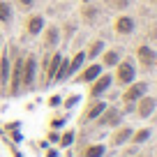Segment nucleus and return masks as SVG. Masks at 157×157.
Returning <instances> with one entry per match:
<instances>
[{
    "label": "nucleus",
    "mask_w": 157,
    "mask_h": 157,
    "mask_svg": "<svg viewBox=\"0 0 157 157\" xmlns=\"http://www.w3.org/2000/svg\"><path fill=\"white\" fill-rule=\"evenodd\" d=\"M0 46H2V33H0Z\"/></svg>",
    "instance_id": "nucleus-30"
},
{
    "label": "nucleus",
    "mask_w": 157,
    "mask_h": 157,
    "mask_svg": "<svg viewBox=\"0 0 157 157\" xmlns=\"http://www.w3.org/2000/svg\"><path fill=\"white\" fill-rule=\"evenodd\" d=\"M72 143H74V129H67V132L60 136V146L67 148V146H72Z\"/></svg>",
    "instance_id": "nucleus-22"
},
{
    "label": "nucleus",
    "mask_w": 157,
    "mask_h": 157,
    "mask_svg": "<svg viewBox=\"0 0 157 157\" xmlns=\"http://www.w3.org/2000/svg\"><path fill=\"white\" fill-rule=\"evenodd\" d=\"M97 19H99V7L86 5V7H83V21H86V23H95Z\"/></svg>",
    "instance_id": "nucleus-19"
},
{
    "label": "nucleus",
    "mask_w": 157,
    "mask_h": 157,
    "mask_svg": "<svg viewBox=\"0 0 157 157\" xmlns=\"http://www.w3.org/2000/svg\"><path fill=\"white\" fill-rule=\"evenodd\" d=\"M46 157H58V152H56V150H49V152H46Z\"/></svg>",
    "instance_id": "nucleus-29"
},
{
    "label": "nucleus",
    "mask_w": 157,
    "mask_h": 157,
    "mask_svg": "<svg viewBox=\"0 0 157 157\" xmlns=\"http://www.w3.org/2000/svg\"><path fill=\"white\" fill-rule=\"evenodd\" d=\"M78 99H81V95H69V97H67V99H65V106H67V109H72V106H74V104H76V102H78Z\"/></svg>",
    "instance_id": "nucleus-23"
},
{
    "label": "nucleus",
    "mask_w": 157,
    "mask_h": 157,
    "mask_svg": "<svg viewBox=\"0 0 157 157\" xmlns=\"http://www.w3.org/2000/svg\"><path fill=\"white\" fill-rule=\"evenodd\" d=\"M111 83H113V76H111L109 72H102V74L93 81V83H90V97H93V99L102 97V95L111 88Z\"/></svg>",
    "instance_id": "nucleus-6"
},
{
    "label": "nucleus",
    "mask_w": 157,
    "mask_h": 157,
    "mask_svg": "<svg viewBox=\"0 0 157 157\" xmlns=\"http://www.w3.org/2000/svg\"><path fill=\"white\" fill-rule=\"evenodd\" d=\"M120 123V111H118L116 106H106L102 111V116H99V125H109V127H113V125Z\"/></svg>",
    "instance_id": "nucleus-13"
},
{
    "label": "nucleus",
    "mask_w": 157,
    "mask_h": 157,
    "mask_svg": "<svg viewBox=\"0 0 157 157\" xmlns=\"http://www.w3.org/2000/svg\"><path fill=\"white\" fill-rule=\"evenodd\" d=\"M104 152H106V148L104 146H90L88 150H86V157H104Z\"/></svg>",
    "instance_id": "nucleus-20"
},
{
    "label": "nucleus",
    "mask_w": 157,
    "mask_h": 157,
    "mask_svg": "<svg viewBox=\"0 0 157 157\" xmlns=\"http://www.w3.org/2000/svg\"><path fill=\"white\" fill-rule=\"evenodd\" d=\"M109 2H111V5H116L118 10H125V7L129 5V0H109Z\"/></svg>",
    "instance_id": "nucleus-25"
},
{
    "label": "nucleus",
    "mask_w": 157,
    "mask_h": 157,
    "mask_svg": "<svg viewBox=\"0 0 157 157\" xmlns=\"http://www.w3.org/2000/svg\"><path fill=\"white\" fill-rule=\"evenodd\" d=\"M109 104L104 102V99H93V104H90V109H88V113H86V120H97L99 116H102V111L106 109Z\"/></svg>",
    "instance_id": "nucleus-16"
},
{
    "label": "nucleus",
    "mask_w": 157,
    "mask_h": 157,
    "mask_svg": "<svg viewBox=\"0 0 157 157\" xmlns=\"http://www.w3.org/2000/svg\"><path fill=\"white\" fill-rule=\"evenodd\" d=\"M35 76H37V56L28 53L23 56V88H35Z\"/></svg>",
    "instance_id": "nucleus-3"
},
{
    "label": "nucleus",
    "mask_w": 157,
    "mask_h": 157,
    "mask_svg": "<svg viewBox=\"0 0 157 157\" xmlns=\"http://www.w3.org/2000/svg\"><path fill=\"white\" fill-rule=\"evenodd\" d=\"M136 60L141 63V67H155V65H157V53H155V49H152V46L139 44V49H136Z\"/></svg>",
    "instance_id": "nucleus-7"
},
{
    "label": "nucleus",
    "mask_w": 157,
    "mask_h": 157,
    "mask_svg": "<svg viewBox=\"0 0 157 157\" xmlns=\"http://www.w3.org/2000/svg\"><path fill=\"white\" fill-rule=\"evenodd\" d=\"M49 104H51V106H58V104H60V95H53V97L49 99Z\"/></svg>",
    "instance_id": "nucleus-27"
},
{
    "label": "nucleus",
    "mask_w": 157,
    "mask_h": 157,
    "mask_svg": "<svg viewBox=\"0 0 157 157\" xmlns=\"http://www.w3.org/2000/svg\"><path fill=\"white\" fill-rule=\"evenodd\" d=\"M102 72H104L102 63H90V65H86V67H81L72 78L76 81V83H93V81H95Z\"/></svg>",
    "instance_id": "nucleus-4"
},
{
    "label": "nucleus",
    "mask_w": 157,
    "mask_h": 157,
    "mask_svg": "<svg viewBox=\"0 0 157 157\" xmlns=\"http://www.w3.org/2000/svg\"><path fill=\"white\" fill-rule=\"evenodd\" d=\"M42 35H44V39H42V46H44L46 51H53L56 46H58V42H60V28H58V25H49V28L44 25Z\"/></svg>",
    "instance_id": "nucleus-8"
},
{
    "label": "nucleus",
    "mask_w": 157,
    "mask_h": 157,
    "mask_svg": "<svg viewBox=\"0 0 157 157\" xmlns=\"http://www.w3.org/2000/svg\"><path fill=\"white\" fill-rule=\"evenodd\" d=\"M134 28H136V23H134L132 16L120 14V16L116 19V33H118V35H132Z\"/></svg>",
    "instance_id": "nucleus-10"
},
{
    "label": "nucleus",
    "mask_w": 157,
    "mask_h": 157,
    "mask_svg": "<svg viewBox=\"0 0 157 157\" xmlns=\"http://www.w3.org/2000/svg\"><path fill=\"white\" fill-rule=\"evenodd\" d=\"M148 139H150V129H139V132L132 134L134 143H143V141H148Z\"/></svg>",
    "instance_id": "nucleus-21"
},
{
    "label": "nucleus",
    "mask_w": 157,
    "mask_h": 157,
    "mask_svg": "<svg viewBox=\"0 0 157 157\" xmlns=\"http://www.w3.org/2000/svg\"><path fill=\"white\" fill-rule=\"evenodd\" d=\"M46 21L42 14H30L28 21H25V33L30 35V37H37V35H42V30H44Z\"/></svg>",
    "instance_id": "nucleus-9"
},
{
    "label": "nucleus",
    "mask_w": 157,
    "mask_h": 157,
    "mask_svg": "<svg viewBox=\"0 0 157 157\" xmlns=\"http://www.w3.org/2000/svg\"><path fill=\"white\" fill-rule=\"evenodd\" d=\"M16 5H19L21 10H30V7L35 5V0H16Z\"/></svg>",
    "instance_id": "nucleus-24"
},
{
    "label": "nucleus",
    "mask_w": 157,
    "mask_h": 157,
    "mask_svg": "<svg viewBox=\"0 0 157 157\" xmlns=\"http://www.w3.org/2000/svg\"><path fill=\"white\" fill-rule=\"evenodd\" d=\"M63 125H65V118H53V120H51V127H53V129L63 127Z\"/></svg>",
    "instance_id": "nucleus-26"
},
{
    "label": "nucleus",
    "mask_w": 157,
    "mask_h": 157,
    "mask_svg": "<svg viewBox=\"0 0 157 157\" xmlns=\"http://www.w3.org/2000/svg\"><path fill=\"white\" fill-rule=\"evenodd\" d=\"M86 60H88V58H86V51H78V53H74L72 58L67 60V72H69V78H72L74 74L78 72V69L83 67V65H86Z\"/></svg>",
    "instance_id": "nucleus-14"
},
{
    "label": "nucleus",
    "mask_w": 157,
    "mask_h": 157,
    "mask_svg": "<svg viewBox=\"0 0 157 157\" xmlns=\"http://www.w3.org/2000/svg\"><path fill=\"white\" fill-rule=\"evenodd\" d=\"M132 134H134V132H132L129 127H120V129L111 136V143H113V146H123V143H127L129 139H132Z\"/></svg>",
    "instance_id": "nucleus-17"
},
{
    "label": "nucleus",
    "mask_w": 157,
    "mask_h": 157,
    "mask_svg": "<svg viewBox=\"0 0 157 157\" xmlns=\"http://www.w3.org/2000/svg\"><path fill=\"white\" fill-rule=\"evenodd\" d=\"M12 23H14V7L10 0H0V25L10 28Z\"/></svg>",
    "instance_id": "nucleus-12"
},
{
    "label": "nucleus",
    "mask_w": 157,
    "mask_h": 157,
    "mask_svg": "<svg viewBox=\"0 0 157 157\" xmlns=\"http://www.w3.org/2000/svg\"><path fill=\"white\" fill-rule=\"evenodd\" d=\"M155 106H157V99H155V97H148V95H143V97L136 102V113H139L141 118H148L152 111H155Z\"/></svg>",
    "instance_id": "nucleus-11"
},
{
    "label": "nucleus",
    "mask_w": 157,
    "mask_h": 157,
    "mask_svg": "<svg viewBox=\"0 0 157 157\" xmlns=\"http://www.w3.org/2000/svg\"><path fill=\"white\" fill-rule=\"evenodd\" d=\"M120 86H129L136 78V67H134V63L129 58H123L120 63L116 65V76H113Z\"/></svg>",
    "instance_id": "nucleus-2"
},
{
    "label": "nucleus",
    "mask_w": 157,
    "mask_h": 157,
    "mask_svg": "<svg viewBox=\"0 0 157 157\" xmlns=\"http://www.w3.org/2000/svg\"><path fill=\"white\" fill-rule=\"evenodd\" d=\"M123 60V53H120V49H104L102 51V67H116L118 63Z\"/></svg>",
    "instance_id": "nucleus-15"
},
{
    "label": "nucleus",
    "mask_w": 157,
    "mask_h": 157,
    "mask_svg": "<svg viewBox=\"0 0 157 157\" xmlns=\"http://www.w3.org/2000/svg\"><path fill=\"white\" fill-rule=\"evenodd\" d=\"M49 141H53V143H56V141H60V136H58L56 132H51V134H49Z\"/></svg>",
    "instance_id": "nucleus-28"
},
{
    "label": "nucleus",
    "mask_w": 157,
    "mask_h": 157,
    "mask_svg": "<svg viewBox=\"0 0 157 157\" xmlns=\"http://www.w3.org/2000/svg\"><path fill=\"white\" fill-rule=\"evenodd\" d=\"M146 90H148V83H146V81H132V83H129V88L125 90V95H123V102L127 104V106H132V104H136L139 99L146 95Z\"/></svg>",
    "instance_id": "nucleus-5"
},
{
    "label": "nucleus",
    "mask_w": 157,
    "mask_h": 157,
    "mask_svg": "<svg viewBox=\"0 0 157 157\" xmlns=\"http://www.w3.org/2000/svg\"><path fill=\"white\" fill-rule=\"evenodd\" d=\"M63 58H65V56L60 53V51H46V53H44V65H42V83H44V86L53 83L56 72H58Z\"/></svg>",
    "instance_id": "nucleus-1"
},
{
    "label": "nucleus",
    "mask_w": 157,
    "mask_h": 157,
    "mask_svg": "<svg viewBox=\"0 0 157 157\" xmlns=\"http://www.w3.org/2000/svg\"><path fill=\"white\" fill-rule=\"evenodd\" d=\"M104 49H106V44H104V39H95L93 44L88 46V51H86V58H88V60H95V58H99Z\"/></svg>",
    "instance_id": "nucleus-18"
}]
</instances>
